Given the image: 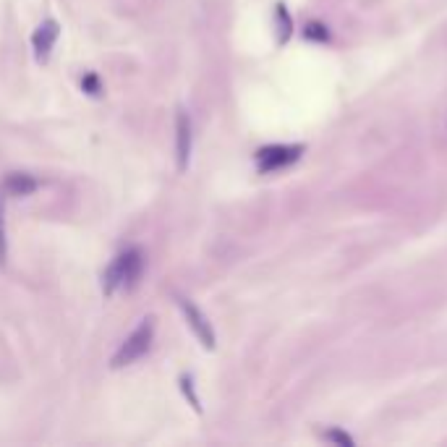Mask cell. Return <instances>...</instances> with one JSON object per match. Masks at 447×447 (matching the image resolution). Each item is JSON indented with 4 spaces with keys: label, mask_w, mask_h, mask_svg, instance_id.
I'll return each mask as SVG.
<instances>
[{
    "label": "cell",
    "mask_w": 447,
    "mask_h": 447,
    "mask_svg": "<svg viewBox=\"0 0 447 447\" xmlns=\"http://www.w3.org/2000/svg\"><path fill=\"white\" fill-rule=\"evenodd\" d=\"M141 272H144V251L139 246L126 248L123 254L113 259V264L102 275V293L113 295L118 288H126V291L136 288Z\"/></svg>",
    "instance_id": "6da1fadb"
},
{
    "label": "cell",
    "mask_w": 447,
    "mask_h": 447,
    "mask_svg": "<svg viewBox=\"0 0 447 447\" xmlns=\"http://www.w3.org/2000/svg\"><path fill=\"white\" fill-rule=\"evenodd\" d=\"M154 340V319L147 317L141 319V325L134 332H131L126 343L120 345L113 356V369H123V366H131L134 361H139L144 353L152 348Z\"/></svg>",
    "instance_id": "7a4b0ae2"
},
{
    "label": "cell",
    "mask_w": 447,
    "mask_h": 447,
    "mask_svg": "<svg viewBox=\"0 0 447 447\" xmlns=\"http://www.w3.org/2000/svg\"><path fill=\"white\" fill-rule=\"evenodd\" d=\"M304 154V147L298 144H275V147H264L257 152V165L262 173H275L288 165H293L298 157Z\"/></svg>",
    "instance_id": "3957f363"
},
{
    "label": "cell",
    "mask_w": 447,
    "mask_h": 447,
    "mask_svg": "<svg viewBox=\"0 0 447 447\" xmlns=\"http://www.w3.org/2000/svg\"><path fill=\"white\" fill-rule=\"evenodd\" d=\"M178 306H181V311H183V317H186L188 327L194 329V335L199 338L201 345L212 351V348H215V329H212L210 319L204 317V311H201L194 301H188V298H178Z\"/></svg>",
    "instance_id": "277c9868"
},
{
    "label": "cell",
    "mask_w": 447,
    "mask_h": 447,
    "mask_svg": "<svg viewBox=\"0 0 447 447\" xmlns=\"http://www.w3.org/2000/svg\"><path fill=\"white\" fill-rule=\"evenodd\" d=\"M191 147H194V131H191V118L186 110L176 113V160L178 170L183 173L191 163Z\"/></svg>",
    "instance_id": "5b68a950"
},
{
    "label": "cell",
    "mask_w": 447,
    "mask_h": 447,
    "mask_svg": "<svg viewBox=\"0 0 447 447\" xmlns=\"http://www.w3.org/2000/svg\"><path fill=\"white\" fill-rule=\"evenodd\" d=\"M58 37H60V26H58V21H53V19H47L45 24H39V26H37L35 37H32L37 60H42V63H45V60L50 58V53H53V47H55V42H58Z\"/></svg>",
    "instance_id": "8992f818"
},
{
    "label": "cell",
    "mask_w": 447,
    "mask_h": 447,
    "mask_svg": "<svg viewBox=\"0 0 447 447\" xmlns=\"http://www.w3.org/2000/svg\"><path fill=\"white\" fill-rule=\"evenodd\" d=\"M37 186H39V181L35 176H29V173H8L6 181H3V194H8V197H29V194H35Z\"/></svg>",
    "instance_id": "52a82bcc"
},
{
    "label": "cell",
    "mask_w": 447,
    "mask_h": 447,
    "mask_svg": "<svg viewBox=\"0 0 447 447\" xmlns=\"http://www.w3.org/2000/svg\"><path fill=\"white\" fill-rule=\"evenodd\" d=\"M8 259V241H6V212H3V197H0V267Z\"/></svg>",
    "instance_id": "ba28073f"
},
{
    "label": "cell",
    "mask_w": 447,
    "mask_h": 447,
    "mask_svg": "<svg viewBox=\"0 0 447 447\" xmlns=\"http://www.w3.org/2000/svg\"><path fill=\"white\" fill-rule=\"evenodd\" d=\"M194 382H191V376H181V387H183V392H186V398H191V405L197 408V411H201V405H199V398L194 395V387H191Z\"/></svg>",
    "instance_id": "9c48e42d"
},
{
    "label": "cell",
    "mask_w": 447,
    "mask_h": 447,
    "mask_svg": "<svg viewBox=\"0 0 447 447\" xmlns=\"http://www.w3.org/2000/svg\"><path fill=\"white\" fill-rule=\"evenodd\" d=\"M277 19H280V26H285L280 35V42H285L288 39V35H291V16H288V11H285V6H277Z\"/></svg>",
    "instance_id": "30bf717a"
},
{
    "label": "cell",
    "mask_w": 447,
    "mask_h": 447,
    "mask_svg": "<svg viewBox=\"0 0 447 447\" xmlns=\"http://www.w3.org/2000/svg\"><path fill=\"white\" fill-rule=\"evenodd\" d=\"M84 89H86L89 94H100V82H97V76L89 73V76L84 79Z\"/></svg>",
    "instance_id": "8fae6325"
},
{
    "label": "cell",
    "mask_w": 447,
    "mask_h": 447,
    "mask_svg": "<svg viewBox=\"0 0 447 447\" xmlns=\"http://www.w3.org/2000/svg\"><path fill=\"white\" fill-rule=\"evenodd\" d=\"M327 439H338V442H343V445H353V439L348 435H335V432H327Z\"/></svg>",
    "instance_id": "7c38bea8"
}]
</instances>
